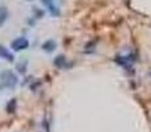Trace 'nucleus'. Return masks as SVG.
I'll list each match as a JSON object with an SVG mask.
<instances>
[{"mask_svg": "<svg viewBox=\"0 0 151 132\" xmlns=\"http://www.w3.org/2000/svg\"><path fill=\"white\" fill-rule=\"evenodd\" d=\"M55 66L56 67H58V69H61V67H64L66 65V58H65V56L64 54H60V56H57V57L55 58Z\"/></svg>", "mask_w": 151, "mask_h": 132, "instance_id": "0eeeda50", "label": "nucleus"}, {"mask_svg": "<svg viewBox=\"0 0 151 132\" xmlns=\"http://www.w3.org/2000/svg\"><path fill=\"white\" fill-rule=\"evenodd\" d=\"M0 58H4V60H7V61H9V62H12V61H13V54H12V53H11L5 46L0 45Z\"/></svg>", "mask_w": 151, "mask_h": 132, "instance_id": "7ed1b4c3", "label": "nucleus"}, {"mask_svg": "<svg viewBox=\"0 0 151 132\" xmlns=\"http://www.w3.org/2000/svg\"><path fill=\"white\" fill-rule=\"evenodd\" d=\"M0 78H1V82L5 87L12 88V87H15L16 83H17V77H16L11 70H5V71H3L1 74H0Z\"/></svg>", "mask_w": 151, "mask_h": 132, "instance_id": "f257e3e1", "label": "nucleus"}, {"mask_svg": "<svg viewBox=\"0 0 151 132\" xmlns=\"http://www.w3.org/2000/svg\"><path fill=\"white\" fill-rule=\"evenodd\" d=\"M16 106H17V101H16L15 98H12V99H11V101L7 103V106H5V110H7V112L12 114V112L16 111Z\"/></svg>", "mask_w": 151, "mask_h": 132, "instance_id": "6e6552de", "label": "nucleus"}, {"mask_svg": "<svg viewBox=\"0 0 151 132\" xmlns=\"http://www.w3.org/2000/svg\"><path fill=\"white\" fill-rule=\"evenodd\" d=\"M56 46H57V45H56V42L53 41V40H48V41H45L44 44H42V49L48 53L53 52V50L56 49Z\"/></svg>", "mask_w": 151, "mask_h": 132, "instance_id": "423d86ee", "label": "nucleus"}, {"mask_svg": "<svg viewBox=\"0 0 151 132\" xmlns=\"http://www.w3.org/2000/svg\"><path fill=\"white\" fill-rule=\"evenodd\" d=\"M8 8L4 5H0V26H3V24L8 20Z\"/></svg>", "mask_w": 151, "mask_h": 132, "instance_id": "39448f33", "label": "nucleus"}, {"mask_svg": "<svg viewBox=\"0 0 151 132\" xmlns=\"http://www.w3.org/2000/svg\"><path fill=\"white\" fill-rule=\"evenodd\" d=\"M41 1L48 7V9L50 11V13H53V15H58V13H60V11H58L57 7L55 5V1H53V0H41Z\"/></svg>", "mask_w": 151, "mask_h": 132, "instance_id": "20e7f679", "label": "nucleus"}, {"mask_svg": "<svg viewBox=\"0 0 151 132\" xmlns=\"http://www.w3.org/2000/svg\"><path fill=\"white\" fill-rule=\"evenodd\" d=\"M28 46H29V41H28V39H25V37H17L16 40H13V41L11 42V48H12L13 50H16V52L24 50Z\"/></svg>", "mask_w": 151, "mask_h": 132, "instance_id": "f03ea898", "label": "nucleus"}, {"mask_svg": "<svg viewBox=\"0 0 151 132\" xmlns=\"http://www.w3.org/2000/svg\"><path fill=\"white\" fill-rule=\"evenodd\" d=\"M25 69H27V62L24 61V62H21V64H17V70L20 73H25Z\"/></svg>", "mask_w": 151, "mask_h": 132, "instance_id": "1a4fd4ad", "label": "nucleus"}]
</instances>
